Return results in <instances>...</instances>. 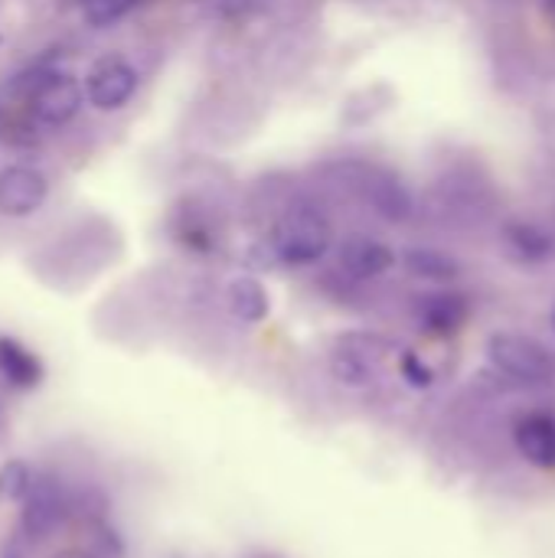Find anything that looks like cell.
Masks as SVG:
<instances>
[{
	"label": "cell",
	"instance_id": "cell-1",
	"mask_svg": "<svg viewBox=\"0 0 555 558\" xmlns=\"http://www.w3.org/2000/svg\"><path fill=\"white\" fill-rule=\"evenodd\" d=\"M268 245L275 252V262L285 268H311L324 262L334 248V229L317 209H291L285 213L272 235Z\"/></svg>",
	"mask_w": 555,
	"mask_h": 558
},
{
	"label": "cell",
	"instance_id": "cell-2",
	"mask_svg": "<svg viewBox=\"0 0 555 558\" xmlns=\"http://www.w3.org/2000/svg\"><path fill=\"white\" fill-rule=\"evenodd\" d=\"M487 360L520 379V383H533V386H543V383H553L555 379V356L536 343L533 337H520V333H494L487 340Z\"/></svg>",
	"mask_w": 555,
	"mask_h": 558
},
{
	"label": "cell",
	"instance_id": "cell-3",
	"mask_svg": "<svg viewBox=\"0 0 555 558\" xmlns=\"http://www.w3.org/2000/svg\"><path fill=\"white\" fill-rule=\"evenodd\" d=\"M137 69L124 56H101L85 75V101L95 111H121L137 92Z\"/></svg>",
	"mask_w": 555,
	"mask_h": 558
},
{
	"label": "cell",
	"instance_id": "cell-4",
	"mask_svg": "<svg viewBox=\"0 0 555 558\" xmlns=\"http://www.w3.org/2000/svg\"><path fill=\"white\" fill-rule=\"evenodd\" d=\"M49 199V180L26 163H10L0 170V216L26 219Z\"/></svg>",
	"mask_w": 555,
	"mask_h": 558
},
{
	"label": "cell",
	"instance_id": "cell-5",
	"mask_svg": "<svg viewBox=\"0 0 555 558\" xmlns=\"http://www.w3.org/2000/svg\"><path fill=\"white\" fill-rule=\"evenodd\" d=\"M85 101V85L72 72H49L33 92V114L43 124H69Z\"/></svg>",
	"mask_w": 555,
	"mask_h": 558
},
{
	"label": "cell",
	"instance_id": "cell-6",
	"mask_svg": "<svg viewBox=\"0 0 555 558\" xmlns=\"http://www.w3.org/2000/svg\"><path fill=\"white\" fill-rule=\"evenodd\" d=\"M69 507H65V494L52 477H43L33 484V490L23 500L20 510V530L29 539H46L59 530V523L65 520Z\"/></svg>",
	"mask_w": 555,
	"mask_h": 558
},
{
	"label": "cell",
	"instance_id": "cell-7",
	"mask_svg": "<svg viewBox=\"0 0 555 558\" xmlns=\"http://www.w3.org/2000/svg\"><path fill=\"white\" fill-rule=\"evenodd\" d=\"M337 262L340 268L357 278V281H376L383 275H389L396 268V252L370 235H350L340 248H337Z\"/></svg>",
	"mask_w": 555,
	"mask_h": 558
},
{
	"label": "cell",
	"instance_id": "cell-8",
	"mask_svg": "<svg viewBox=\"0 0 555 558\" xmlns=\"http://www.w3.org/2000/svg\"><path fill=\"white\" fill-rule=\"evenodd\" d=\"M415 317H419V324H422L429 333H435V337H455V333L468 324L471 304H468L464 294L445 288V291H435V294L419 298Z\"/></svg>",
	"mask_w": 555,
	"mask_h": 558
},
{
	"label": "cell",
	"instance_id": "cell-9",
	"mask_svg": "<svg viewBox=\"0 0 555 558\" xmlns=\"http://www.w3.org/2000/svg\"><path fill=\"white\" fill-rule=\"evenodd\" d=\"M517 451L543 471H555V415L550 412H530L514 428Z\"/></svg>",
	"mask_w": 555,
	"mask_h": 558
},
{
	"label": "cell",
	"instance_id": "cell-10",
	"mask_svg": "<svg viewBox=\"0 0 555 558\" xmlns=\"http://www.w3.org/2000/svg\"><path fill=\"white\" fill-rule=\"evenodd\" d=\"M500 242H504L507 255L517 258L520 265H546L555 255L553 235L530 219H510L500 229Z\"/></svg>",
	"mask_w": 555,
	"mask_h": 558
},
{
	"label": "cell",
	"instance_id": "cell-11",
	"mask_svg": "<svg viewBox=\"0 0 555 558\" xmlns=\"http://www.w3.org/2000/svg\"><path fill=\"white\" fill-rule=\"evenodd\" d=\"M370 209L386 219V222H409L412 213H415V199L409 193V186L393 177V173H376L366 180V190H363Z\"/></svg>",
	"mask_w": 555,
	"mask_h": 558
},
{
	"label": "cell",
	"instance_id": "cell-12",
	"mask_svg": "<svg viewBox=\"0 0 555 558\" xmlns=\"http://www.w3.org/2000/svg\"><path fill=\"white\" fill-rule=\"evenodd\" d=\"M226 304H229L232 317H239L242 324H262L272 314V298L255 275L232 278L229 291H226Z\"/></svg>",
	"mask_w": 555,
	"mask_h": 558
},
{
	"label": "cell",
	"instance_id": "cell-13",
	"mask_svg": "<svg viewBox=\"0 0 555 558\" xmlns=\"http://www.w3.org/2000/svg\"><path fill=\"white\" fill-rule=\"evenodd\" d=\"M402 268L429 284H455L461 278V262L442 248H409L402 255Z\"/></svg>",
	"mask_w": 555,
	"mask_h": 558
},
{
	"label": "cell",
	"instance_id": "cell-14",
	"mask_svg": "<svg viewBox=\"0 0 555 558\" xmlns=\"http://www.w3.org/2000/svg\"><path fill=\"white\" fill-rule=\"evenodd\" d=\"M0 376L16 389H36L43 383V363L20 340L0 337Z\"/></svg>",
	"mask_w": 555,
	"mask_h": 558
},
{
	"label": "cell",
	"instance_id": "cell-15",
	"mask_svg": "<svg viewBox=\"0 0 555 558\" xmlns=\"http://www.w3.org/2000/svg\"><path fill=\"white\" fill-rule=\"evenodd\" d=\"M330 376L347 389H366L376 383V360L347 340L330 353Z\"/></svg>",
	"mask_w": 555,
	"mask_h": 558
},
{
	"label": "cell",
	"instance_id": "cell-16",
	"mask_svg": "<svg viewBox=\"0 0 555 558\" xmlns=\"http://www.w3.org/2000/svg\"><path fill=\"white\" fill-rule=\"evenodd\" d=\"M33 471L26 461L13 458L0 464V504H23L26 494L33 490Z\"/></svg>",
	"mask_w": 555,
	"mask_h": 558
},
{
	"label": "cell",
	"instance_id": "cell-17",
	"mask_svg": "<svg viewBox=\"0 0 555 558\" xmlns=\"http://www.w3.org/2000/svg\"><path fill=\"white\" fill-rule=\"evenodd\" d=\"M134 3H137V0H79L85 23L95 26V29H105V26L118 23Z\"/></svg>",
	"mask_w": 555,
	"mask_h": 558
},
{
	"label": "cell",
	"instance_id": "cell-18",
	"mask_svg": "<svg viewBox=\"0 0 555 558\" xmlns=\"http://www.w3.org/2000/svg\"><path fill=\"white\" fill-rule=\"evenodd\" d=\"M399 373H402V379H406L412 389H429V386L435 383L432 366H429L419 353H402V356H399Z\"/></svg>",
	"mask_w": 555,
	"mask_h": 558
},
{
	"label": "cell",
	"instance_id": "cell-19",
	"mask_svg": "<svg viewBox=\"0 0 555 558\" xmlns=\"http://www.w3.org/2000/svg\"><path fill=\"white\" fill-rule=\"evenodd\" d=\"M52 558H95V556H88V553H79V549H69V553H59V556H52Z\"/></svg>",
	"mask_w": 555,
	"mask_h": 558
},
{
	"label": "cell",
	"instance_id": "cell-20",
	"mask_svg": "<svg viewBox=\"0 0 555 558\" xmlns=\"http://www.w3.org/2000/svg\"><path fill=\"white\" fill-rule=\"evenodd\" d=\"M219 3H222V7H226V10H236V7H242V3H245V0H219Z\"/></svg>",
	"mask_w": 555,
	"mask_h": 558
},
{
	"label": "cell",
	"instance_id": "cell-21",
	"mask_svg": "<svg viewBox=\"0 0 555 558\" xmlns=\"http://www.w3.org/2000/svg\"><path fill=\"white\" fill-rule=\"evenodd\" d=\"M546 10H550V13L555 16V0H546Z\"/></svg>",
	"mask_w": 555,
	"mask_h": 558
},
{
	"label": "cell",
	"instance_id": "cell-22",
	"mask_svg": "<svg viewBox=\"0 0 555 558\" xmlns=\"http://www.w3.org/2000/svg\"><path fill=\"white\" fill-rule=\"evenodd\" d=\"M3 558H20V553H3Z\"/></svg>",
	"mask_w": 555,
	"mask_h": 558
},
{
	"label": "cell",
	"instance_id": "cell-23",
	"mask_svg": "<svg viewBox=\"0 0 555 558\" xmlns=\"http://www.w3.org/2000/svg\"><path fill=\"white\" fill-rule=\"evenodd\" d=\"M553 327H555V311H553Z\"/></svg>",
	"mask_w": 555,
	"mask_h": 558
}]
</instances>
